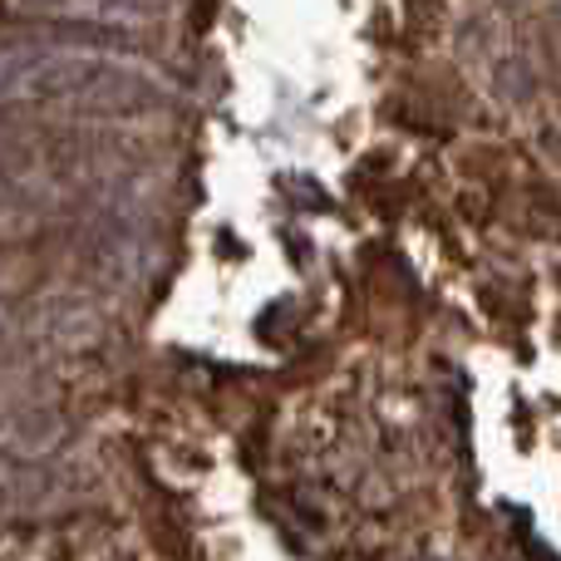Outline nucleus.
I'll return each mask as SVG.
<instances>
[{"label": "nucleus", "mask_w": 561, "mask_h": 561, "mask_svg": "<svg viewBox=\"0 0 561 561\" xmlns=\"http://www.w3.org/2000/svg\"><path fill=\"white\" fill-rule=\"evenodd\" d=\"M419 561H434V557H419Z\"/></svg>", "instance_id": "1"}]
</instances>
